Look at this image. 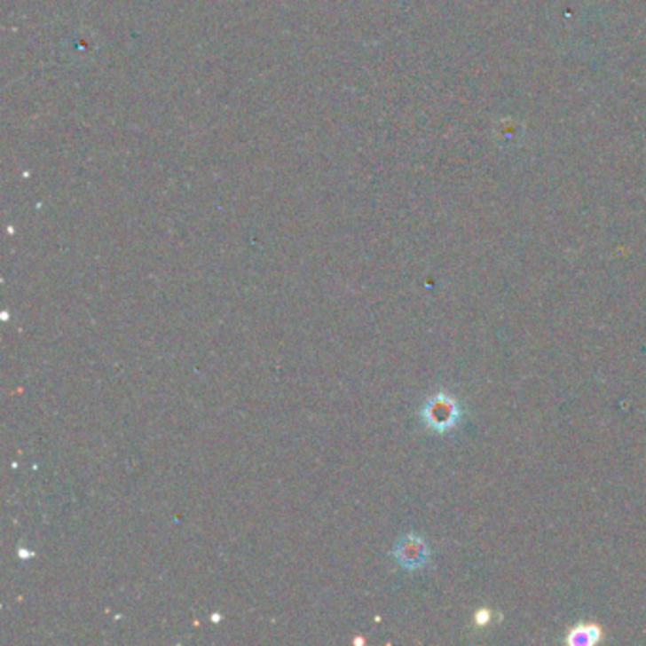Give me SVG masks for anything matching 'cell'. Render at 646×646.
Segmentation results:
<instances>
[{
  "label": "cell",
  "instance_id": "obj_1",
  "mask_svg": "<svg viewBox=\"0 0 646 646\" xmlns=\"http://www.w3.org/2000/svg\"><path fill=\"white\" fill-rule=\"evenodd\" d=\"M423 423L434 432H447L457 427L461 419V408L453 397L438 392L432 398H429L421 410Z\"/></svg>",
  "mask_w": 646,
  "mask_h": 646
},
{
  "label": "cell",
  "instance_id": "obj_2",
  "mask_svg": "<svg viewBox=\"0 0 646 646\" xmlns=\"http://www.w3.org/2000/svg\"><path fill=\"white\" fill-rule=\"evenodd\" d=\"M395 559L406 571L421 569L429 561L427 542L415 535L400 539L398 544L395 546Z\"/></svg>",
  "mask_w": 646,
  "mask_h": 646
},
{
  "label": "cell",
  "instance_id": "obj_3",
  "mask_svg": "<svg viewBox=\"0 0 646 646\" xmlns=\"http://www.w3.org/2000/svg\"><path fill=\"white\" fill-rule=\"evenodd\" d=\"M603 641V629L597 624H579L569 629L565 642L571 646H592Z\"/></svg>",
  "mask_w": 646,
  "mask_h": 646
},
{
  "label": "cell",
  "instance_id": "obj_4",
  "mask_svg": "<svg viewBox=\"0 0 646 646\" xmlns=\"http://www.w3.org/2000/svg\"><path fill=\"white\" fill-rule=\"evenodd\" d=\"M491 620H493V612H491L489 609H480V611L476 612L474 622H476L477 627H485Z\"/></svg>",
  "mask_w": 646,
  "mask_h": 646
}]
</instances>
